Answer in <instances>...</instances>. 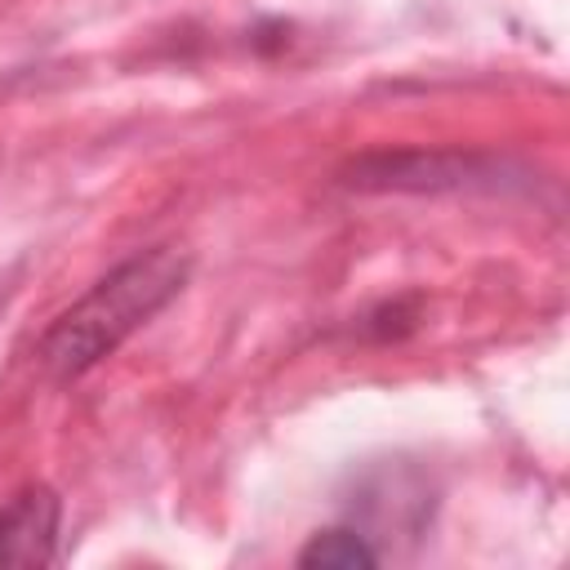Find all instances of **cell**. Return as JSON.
<instances>
[{
    "label": "cell",
    "mask_w": 570,
    "mask_h": 570,
    "mask_svg": "<svg viewBox=\"0 0 570 570\" xmlns=\"http://www.w3.org/2000/svg\"><path fill=\"white\" fill-rule=\"evenodd\" d=\"M187 281V258L174 249H147L102 276L58 325L45 334V365L58 379H76L98 365L120 338H129L147 316H156Z\"/></svg>",
    "instance_id": "obj_1"
},
{
    "label": "cell",
    "mask_w": 570,
    "mask_h": 570,
    "mask_svg": "<svg viewBox=\"0 0 570 570\" xmlns=\"http://www.w3.org/2000/svg\"><path fill=\"white\" fill-rule=\"evenodd\" d=\"M374 561L379 557L370 552V543L352 530H321L298 552V566H307V570H356V566H374Z\"/></svg>",
    "instance_id": "obj_3"
},
{
    "label": "cell",
    "mask_w": 570,
    "mask_h": 570,
    "mask_svg": "<svg viewBox=\"0 0 570 570\" xmlns=\"http://www.w3.org/2000/svg\"><path fill=\"white\" fill-rule=\"evenodd\" d=\"M58 539V494L49 485H27L0 508V566L31 570L53 561Z\"/></svg>",
    "instance_id": "obj_2"
}]
</instances>
